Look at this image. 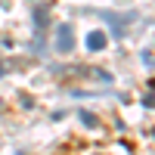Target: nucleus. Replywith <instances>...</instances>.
<instances>
[{
	"label": "nucleus",
	"instance_id": "obj_3",
	"mask_svg": "<svg viewBox=\"0 0 155 155\" xmlns=\"http://www.w3.org/2000/svg\"><path fill=\"white\" fill-rule=\"evenodd\" d=\"M84 44H87V50H102L106 47V31H90Z\"/></svg>",
	"mask_w": 155,
	"mask_h": 155
},
{
	"label": "nucleus",
	"instance_id": "obj_5",
	"mask_svg": "<svg viewBox=\"0 0 155 155\" xmlns=\"http://www.w3.org/2000/svg\"><path fill=\"white\" fill-rule=\"evenodd\" d=\"M81 121H84V124L90 127V130H93V127L99 124V121H96V115H93V112H81Z\"/></svg>",
	"mask_w": 155,
	"mask_h": 155
},
{
	"label": "nucleus",
	"instance_id": "obj_2",
	"mask_svg": "<svg viewBox=\"0 0 155 155\" xmlns=\"http://www.w3.org/2000/svg\"><path fill=\"white\" fill-rule=\"evenodd\" d=\"M106 22H112V31H115V34L121 37V34L127 31V25H124V22H134V12H130V16H118V12H106Z\"/></svg>",
	"mask_w": 155,
	"mask_h": 155
},
{
	"label": "nucleus",
	"instance_id": "obj_1",
	"mask_svg": "<svg viewBox=\"0 0 155 155\" xmlns=\"http://www.w3.org/2000/svg\"><path fill=\"white\" fill-rule=\"evenodd\" d=\"M56 50H59V53H71V50H74V28L68 22L56 25Z\"/></svg>",
	"mask_w": 155,
	"mask_h": 155
},
{
	"label": "nucleus",
	"instance_id": "obj_4",
	"mask_svg": "<svg viewBox=\"0 0 155 155\" xmlns=\"http://www.w3.org/2000/svg\"><path fill=\"white\" fill-rule=\"evenodd\" d=\"M47 16H50V9L37 6V12H34V25H37V28H47Z\"/></svg>",
	"mask_w": 155,
	"mask_h": 155
}]
</instances>
